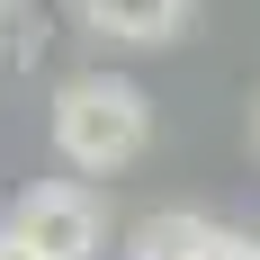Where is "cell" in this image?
<instances>
[{
    "label": "cell",
    "mask_w": 260,
    "mask_h": 260,
    "mask_svg": "<svg viewBox=\"0 0 260 260\" xmlns=\"http://www.w3.org/2000/svg\"><path fill=\"white\" fill-rule=\"evenodd\" d=\"M45 135L81 180H108V171L153 153V99L135 81H117V72H72L54 90V108H45Z\"/></svg>",
    "instance_id": "obj_1"
},
{
    "label": "cell",
    "mask_w": 260,
    "mask_h": 260,
    "mask_svg": "<svg viewBox=\"0 0 260 260\" xmlns=\"http://www.w3.org/2000/svg\"><path fill=\"white\" fill-rule=\"evenodd\" d=\"M9 224H18L45 260H108V215H99V198L81 180H36L18 207H9Z\"/></svg>",
    "instance_id": "obj_2"
},
{
    "label": "cell",
    "mask_w": 260,
    "mask_h": 260,
    "mask_svg": "<svg viewBox=\"0 0 260 260\" xmlns=\"http://www.w3.org/2000/svg\"><path fill=\"white\" fill-rule=\"evenodd\" d=\"M72 9H81L90 36H108V45H171L198 0H72Z\"/></svg>",
    "instance_id": "obj_3"
},
{
    "label": "cell",
    "mask_w": 260,
    "mask_h": 260,
    "mask_svg": "<svg viewBox=\"0 0 260 260\" xmlns=\"http://www.w3.org/2000/svg\"><path fill=\"white\" fill-rule=\"evenodd\" d=\"M198 224H207V215H153V224H135L126 260H180L188 242H198Z\"/></svg>",
    "instance_id": "obj_4"
},
{
    "label": "cell",
    "mask_w": 260,
    "mask_h": 260,
    "mask_svg": "<svg viewBox=\"0 0 260 260\" xmlns=\"http://www.w3.org/2000/svg\"><path fill=\"white\" fill-rule=\"evenodd\" d=\"M36 45H45L36 9H27V0H0V72H27V63H36Z\"/></svg>",
    "instance_id": "obj_5"
},
{
    "label": "cell",
    "mask_w": 260,
    "mask_h": 260,
    "mask_svg": "<svg viewBox=\"0 0 260 260\" xmlns=\"http://www.w3.org/2000/svg\"><path fill=\"white\" fill-rule=\"evenodd\" d=\"M180 260H260V234H242V224H198V242H188Z\"/></svg>",
    "instance_id": "obj_6"
},
{
    "label": "cell",
    "mask_w": 260,
    "mask_h": 260,
    "mask_svg": "<svg viewBox=\"0 0 260 260\" xmlns=\"http://www.w3.org/2000/svg\"><path fill=\"white\" fill-rule=\"evenodd\" d=\"M0 260H45V251H36V242H27L18 224H0Z\"/></svg>",
    "instance_id": "obj_7"
},
{
    "label": "cell",
    "mask_w": 260,
    "mask_h": 260,
    "mask_svg": "<svg viewBox=\"0 0 260 260\" xmlns=\"http://www.w3.org/2000/svg\"><path fill=\"white\" fill-rule=\"evenodd\" d=\"M251 135H260V108H251Z\"/></svg>",
    "instance_id": "obj_8"
}]
</instances>
